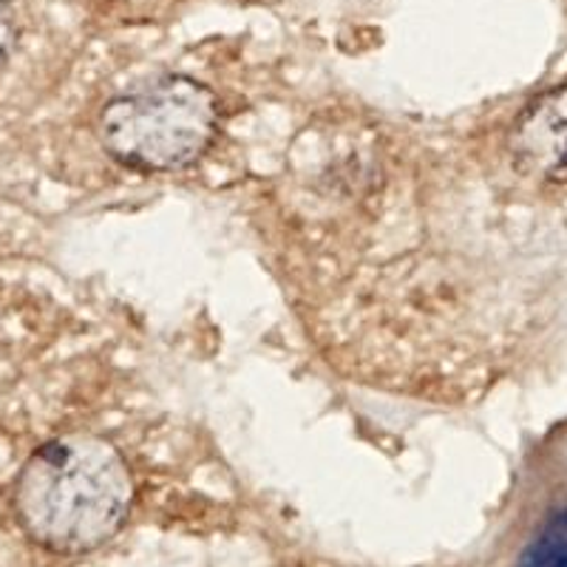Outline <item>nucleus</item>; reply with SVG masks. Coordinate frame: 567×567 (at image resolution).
<instances>
[{"instance_id": "obj_1", "label": "nucleus", "mask_w": 567, "mask_h": 567, "mask_svg": "<svg viewBox=\"0 0 567 567\" xmlns=\"http://www.w3.org/2000/svg\"><path fill=\"white\" fill-rule=\"evenodd\" d=\"M134 499L128 465L94 434L43 443L20 468L14 508L29 536L54 554H85L120 530Z\"/></svg>"}, {"instance_id": "obj_5", "label": "nucleus", "mask_w": 567, "mask_h": 567, "mask_svg": "<svg viewBox=\"0 0 567 567\" xmlns=\"http://www.w3.org/2000/svg\"><path fill=\"white\" fill-rule=\"evenodd\" d=\"M14 43V20H12V7L9 0H0V65L9 58Z\"/></svg>"}, {"instance_id": "obj_2", "label": "nucleus", "mask_w": 567, "mask_h": 567, "mask_svg": "<svg viewBox=\"0 0 567 567\" xmlns=\"http://www.w3.org/2000/svg\"><path fill=\"white\" fill-rule=\"evenodd\" d=\"M216 131V97L190 78H162L111 100L100 120L103 145L136 171L185 168Z\"/></svg>"}, {"instance_id": "obj_3", "label": "nucleus", "mask_w": 567, "mask_h": 567, "mask_svg": "<svg viewBox=\"0 0 567 567\" xmlns=\"http://www.w3.org/2000/svg\"><path fill=\"white\" fill-rule=\"evenodd\" d=\"M508 154L516 174L545 187H567V83L536 94L511 123Z\"/></svg>"}, {"instance_id": "obj_4", "label": "nucleus", "mask_w": 567, "mask_h": 567, "mask_svg": "<svg viewBox=\"0 0 567 567\" xmlns=\"http://www.w3.org/2000/svg\"><path fill=\"white\" fill-rule=\"evenodd\" d=\"M514 567H567V494L542 511Z\"/></svg>"}]
</instances>
